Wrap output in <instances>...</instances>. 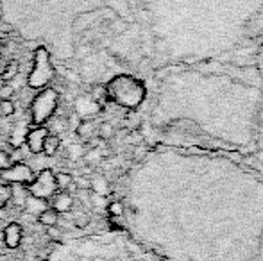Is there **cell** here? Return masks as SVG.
Here are the masks:
<instances>
[{
    "mask_svg": "<svg viewBox=\"0 0 263 261\" xmlns=\"http://www.w3.org/2000/svg\"><path fill=\"white\" fill-rule=\"evenodd\" d=\"M72 206H74V197L68 192H59L54 197V202H52V207L58 213H68Z\"/></svg>",
    "mask_w": 263,
    "mask_h": 261,
    "instance_id": "obj_10",
    "label": "cell"
},
{
    "mask_svg": "<svg viewBox=\"0 0 263 261\" xmlns=\"http://www.w3.org/2000/svg\"><path fill=\"white\" fill-rule=\"evenodd\" d=\"M15 111H16V106L11 99L0 100V113H2V116H13Z\"/></svg>",
    "mask_w": 263,
    "mask_h": 261,
    "instance_id": "obj_16",
    "label": "cell"
},
{
    "mask_svg": "<svg viewBox=\"0 0 263 261\" xmlns=\"http://www.w3.org/2000/svg\"><path fill=\"white\" fill-rule=\"evenodd\" d=\"M149 63H258L263 0H138Z\"/></svg>",
    "mask_w": 263,
    "mask_h": 261,
    "instance_id": "obj_3",
    "label": "cell"
},
{
    "mask_svg": "<svg viewBox=\"0 0 263 261\" xmlns=\"http://www.w3.org/2000/svg\"><path fill=\"white\" fill-rule=\"evenodd\" d=\"M0 179L5 182H16V184H29L34 179V174L30 167L24 163H15L11 167H5L0 170Z\"/></svg>",
    "mask_w": 263,
    "mask_h": 261,
    "instance_id": "obj_7",
    "label": "cell"
},
{
    "mask_svg": "<svg viewBox=\"0 0 263 261\" xmlns=\"http://www.w3.org/2000/svg\"><path fill=\"white\" fill-rule=\"evenodd\" d=\"M15 93V89H13V86H9V84H5L4 88L0 89V100L2 99H11V95Z\"/></svg>",
    "mask_w": 263,
    "mask_h": 261,
    "instance_id": "obj_24",
    "label": "cell"
},
{
    "mask_svg": "<svg viewBox=\"0 0 263 261\" xmlns=\"http://www.w3.org/2000/svg\"><path fill=\"white\" fill-rule=\"evenodd\" d=\"M91 131H93V125L88 122H83L77 125V134H79L81 138H85V140H89L91 138Z\"/></svg>",
    "mask_w": 263,
    "mask_h": 261,
    "instance_id": "obj_18",
    "label": "cell"
},
{
    "mask_svg": "<svg viewBox=\"0 0 263 261\" xmlns=\"http://www.w3.org/2000/svg\"><path fill=\"white\" fill-rule=\"evenodd\" d=\"M89 190H93L97 195H106V193L110 192V186H108V181L104 177L97 175V177L89 181Z\"/></svg>",
    "mask_w": 263,
    "mask_h": 261,
    "instance_id": "obj_13",
    "label": "cell"
},
{
    "mask_svg": "<svg viewBox=\"0 0 263 261\" xmlns=\"http://www.w3.org/2000/svg\"><path fill=\"white\" fill-rule=\"evenodd\" d=\"M52 79H54V66L50 61L49 50L45 47H40L34 52V66H32V72L29 75V86L30 88H41Z\"/></svg>",
    "mask_w": 263,
    "mask_h": 261,
    "instance_id": "obj_5",
    "label": "cell"
},
{
    "mask_svg": "<svg viewBox=\"0 0 263 261\" xmlns=\"http://www.w3.org/2000/svg\"><path fill=\"white\" fill-rule=\"evenodd\" d=\"M40 261H49V260H40Z\"/></svg>",
    "mask_w": 263,
    "mask_h": 261,
    "instance_id": "obj_29",
    "label": "cell"
},
{
    "mask_svg": "<svg viewBox=\"0 0 263 261\" xmlns=\"http://www.w3.org/2000/svg\"><path fill=\"white\" fill-rule=\"evenodd\" d=\"M22 234H24V231H22L20 224L11 222L9 226H5V229H4V243L9 247V249H16V247L20 245Z\"/></svg>",
    "mask_w": 263,
    "mask_h": 261,
    "instance_id": "obj_9",
    "label": "cell"
},
{
    "mask_svg": "<svg viewBox=\"0 0 263 261\" xmlns=\"http://www.w3.org/2000/svg\"><path fill=\"white\" fill-rule=\"evenodd\" d=\"M83 154H85V150H83V147H81V145H70V158L79 159Z\"/></svg>",
    "mask_w": 263,
    "mask_h": 261,
    "instance_id": "obj_21",
    "label": "cell"
},
{
    "mask_svg": "<svg viewBox=\"0 0 263 261\" xmlns=\"http://www.w3.org/2000/svg\"><path fill=\"white\" fill-rule=\"evenodd\" d=\"M110 213L113 215V217H122V213H124V206H122V202H111Z\"/></svg>",
    "mask_w": 263,
    "mask_h": 261,
    "instance_id": "obj_19",
    "label": "cell"
},
{
    "mask_svg": "<svg viewBox=\"0 0 263 261\" xmlns=\"http://www.w3.org/2000/svg\"><path fill=\"white\" fill-rule=\"evenodd\" d=\"M131 227L158 261H263V168L154 147L129 182ZM122 213V215H124Z\"/></svg>",
    "mask_w": 263,
    "mask_h": 261,
    "instance_id": "obj_1",
    "label": "cell"
},
{
    "mask_svg": "<svg viewBox=\"0 0 263 261\" xmlns=\"http://www.w3.org/2000/svg\"><path fill=\"white\" fill-rule=\"evenodd\" d=\"M27 190H29L30 197L36 199H43L47 201L49 197H52L58 190V184H56V174L52 170H41L38 174V177H34L32 181L27 184Z\"/></svg>",
    "mask_w": 263,
    "mask_h": 261,
    "instance_id": "obj_6",
    "label": "cell"
},
{
    "mask_svg": "<svg viewBox=\"0 0 263 261\" xmlns=\"http://www.w3.org/2000/svg\"><path fill=\"white\" fill-rule=\"evenodd\" d=\"M13 199V190H11L9 184L5 182H0V209L7 206V202H11Z\"/></svg>",
    "mask_w": 263,
    "mask_h": 261,
    "instance_id": "obj_15",
    "label": "cell"
},
{
    "mask_svg": "<svg viewBox=\"0 0 263 261\" xmlns=\"http://www.w3.org/2000/svg\"><path fill=\"white\" fill-rule=\"evenodd\" d=\"M88 222H89L88 215H77L74 220V226L79 227V229H85V227L88 226Z\"/></svg>",
    "mask_w": 263,
    "mask_h": 261,
    "instance_id": "obj_20",
    "label": "cell"
},
{
    "mask_svg": "<svg viewBox=\"0 0 263 261\" xmlns=\"http://www.w3.org/2000/svg\"><path fill=\"white\" fill-rule=\"evenodd\" d=\"M145 129L159 148L228 156L263 168V75L258 63L156 68Z\"/></svg>",
    "mask_w": 263,
    "mask_h": 261,
    "instance_id": "obj_2",
    "label": "cell"
},
{
    "mask_svg": "<svg viewBox=\"0 0 263 261\" xmlns=\"http://www.w3.org/2000/svg\"><path fill=\"white\" fill-rule=\"evenodd\" d=\"M111 134H113V129L110 123H102L100 125V138H110Z\"/></svg>",
    "mask_w": 263,
    "mask_h": 261,
    "instance_id": "obj_25",
    "label": "cell"
},
{
    "mask_svg": "<svg viewBox=\"0 0 263 261\" xmlns=\"http://www.w3.org/2000/svg\"><path fill=\"white\" fill-rule=\"evenodd\" d=\"M100 95H104V88L102 86H95L93 88V93H91V97H93L95 100L100 99Z\"/></svg>",
    "mask_w": 263,
    "mask_h": 261,
    "instance_id": "obj_26",
    "label": "cell"
},
{
    "mask_svg": "<svg viewBox=\"0 0 263 261\" xmlns=\"http://www.w3.org/2000/svg\"><path fill=\"white\" fill-rule=\"evenodd\" d=\"M258 66L262 70V75H263V43H262V49H260V56H258Z\"/></svg>",
    "mask_w": 263,
    "mask_h": 261,
    "instance_id": "obj_28",
    "label": "cell"
},
{
    "mask_svg": "<svg viewBox=\"0 0 263 261\" xmlns=\"http://www.w3.org/2000/svg\"><path fill=\"white\" fill-rule=\"evenodd\" d=\"M100 158V152H99V148H93V150H89V152L85 154V159L88 163H95L97 159Z\"/></svg>",
    "mask_w": 263,
    "mask_h": 261,
    "instance_id": "obj_23",
    "label": "cell"
},
{
    "mask_svg": "<svg viewBox=\"0 0 263 261\" xmlns=\"http://www.w3.org/2000/svg\"><path fill=\"white\" fill-rule=\"evenodd\" d=\"M38 222L45 227H54L59 222V213L54 207H45L43 211L38 215Z\"/></svg>",
    "mask_w": 263,
    "mask_h": 261,
    "instance_id": "obj_11",
    "label": "cell"
},
{
    "mask_svg": "<svg viewBox=\"0 0 263 261\" xmlns=\"http://www.w3.org/2000/svg\"><path fill=\"white\" fill-rule=\"evenodd\" d=\"M61 145V138L59 136H56V134H49L47 138H45V143H43V154L45 156H54L56 152H58V148H59Z\"/></svg>",
    "mask_w": 263,
    "mask_h": 261,
    "instance_id": "obj_12",
    "label": "cell"
},
{
    "mask_svg": "<svg viewBox=\"0 0 263 261\" xmlns=\"http://www.w3.org/2000/svg\"><path fill=\"white\" fill-rule=\"evenodd\" d=\"M56 184H58V188H61V190L65 192V190H68V188L74 184V177L66 172L56 174Z\"/></svg>",
    "mask_w": 263,
    "mask_h": 261,
    "instance_id": "obj_14",
    "label": "cell"
},
{
    "mask_svg": "<svg viewBox=\"0 0 263 261\" xmlns=\"http://www.w3.org/2000/svg\"><path fill=\"white\" fill-rule=\"evenodd\" d=\"M16 74H18V63H16V59L9 61V64L4 68V72H2V79L4 81H11L15 79Z\"/></svg>",
    "mask_w": 263,
    "mask_h": 261,
    "instance_id": "obj_17",
    "label": "cell"
},
{
    "mask_svg": "<svg viewBox=\"0 0 263 261\" xmlns=\"http://www.w3.org/2000/svg\"><path fill=\"white\" fill-rule=\"evenodd\" d=\"M74 184L79 188V190H89V181H88V179H85V177H81V175L74 179Z\"/></svg>",
    "mask_w": 263,
    "mask_h": 261,
    "instance_id": "obj_22",
    "label": "cell"
},
{
    "mask_svg": "<svg viewBox=\"0 0 263 261\" xmlns=\"http://www.w3.org/2000/svg\"><path fill=\"white\" fill-rule=\"evenodd\" d=\"M7 163H9V158H7L5 154H2V152H0V170H2V168H5V167H7Z\"/></svg>",
    "mask_w": 263,
    "mask_h": 261,
    "instance_id": "obj_27",
    "label": "cell"
},
{
    "mask_svg": "<svg viewBox=\"0 0 263 261\" xmlns=\"http://www.w3.org/2000/svg\"><path fill=\"white\" fill-rule=\"evenodd\" d=\"M49 129L45 125H36V127L29 129L25 133V145L29 147V150L32 154H41L43 152V143L45 138L49 136Z\"/></svg>",
    "mask_w": 263,
    "mask_h": 261,
    "instance_id": "obj_8",
    "label": "cell"
},
{
    "mask_svg": "<svg viewBox=\"0 0 263 261\" xmlns=\"http://www.w3.org/2000/svg\"><path fill=\"white\" fill-rule=\"evenodd\" d=\"M58 100H59V95L54 88H45L43 91L36 95V99L32 100V109H30L32 123L41 125L47 122L54 115L56 108H58Z\"/></svg>",
    "mask_w": 263,
    "mask_h": 261,
    "instance_id": "obj_4",
    "label": "cell"
}]
</instances>
